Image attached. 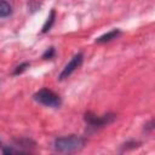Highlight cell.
<instances>
[{"label":"cell","mask_w":155,"mask_h":155,"mask_svg":"<svg viewBox=\"0 0 155 155\" xmlns=\"http://www.w3.org/2000/svg\"><path fill=\"white\" fill-rule=\"evenodd\" d=\"M12 13V7L6 1H0V17H8Z\"/></svg>","instance_id":"obj_7"},{"label":"cell","mask_w":155,"mask_h":155,"mask_svg":"<svg viewBox=\"0 0 155 155\" xmlns=\"http://www.w3.org/2000/svg\"><path fill=\"white\" fill-rule=\"evenodd\" d=\"M115 115L114 114H107L103 116H96L91 113H87L85 115V121L91 126V127H103L105 125H109L110 122H113L115 120Z\"/></svg>","instance_id":"obj_3"},{"label":"cell","mask_w":155,"mask_h":155,"mask_svg":"<svg viewBox=\"0 0 155 155\" xmlns=\"http://www.w3.org/2000/svg\"><path fill=\"white\" fill-rule=\"evenodd\" d=\"M54 56V48L53 47H48L46 51H45V53L42 54V58L44 59H50V58H52Z\"/></svg>","instance_id":"obj_9"},{"label":"cell","mask_w":155,"mask_h":155,"mask_svg":"<svg viewBox=\"0 0 155 155\" xmlns=\"http://www.w3.org/2000/svg\"><path fill=\"white\" fill-rule=\"evenodd\" d=\"M28 67H29V63H27V62H25V63H22V64H19L18 67H16V69H15L13 74H15V75L21 74V73H22V71H24V70H25Z\"/></svg>","instance_id":"obj_8"},{"label":"cell","mask_w":155,"mask_h":155,"mask_svg":"<svg viewBox=\"0 0 155 155\" xmlns=\"http://www.w3.org/2000/svg\"><path fill=\"white\" fill-rule=\"evenodd\" d=\"M120 35V30L119 29H114V30H110L103 35H101L99 38L96 39V42L98 44H103V42H107V41H110L113 39H116V36Z\"/></svg>","instance_id":"obj_5"},{"label":"cell","mask_w":155,"mask_h":155,"mask_svg":"<svg viewBox=\"0 0 155 155\" xmlns=\"http://www.w3.org/2000/svg\"><path fill=\"white\" fill-rule=\"evenodd\" d=\"M34 99L46 107H51V108H57L61 104V98L58 94H56L54 92L47 90V88H42L40 91H38L34 94Z\"/></svg>","instance_id":"obj_2"},{"label":"cell","mask_w":155,"mask_h":155,"mask_svg":"<svg viewBox=\"0 0 155 155\" xmlns=\"http://www.w3.org/2000/svg\"><path fill=\"white\" fill-rule=\"evenodd\" d=\"M54 18H56V11H54V10H51L50 16L47 17V19H46V22H45V24H44V27H42L41 33H47V31L51 29V27H52V24H53V22H54Z\"/></svg>","instance_id":"obj_6"},{"label":"cell","mask_w":155,"mask_h":155,"mask_svg":"<svg viewBox=\"0 0 155 155\" xmlns=\"http://www.w3.org/2000/svg\"><path fill=\"white\" fill-rule=\"evenodd\" d=\"M82 59H84L82 53H81V52L76 53V54L69 61V63L64 67V69L62 70V73L59 74V80H63V79L68 78V76H69L76 68H79V67L81 65V63H82Z\"/></svg>","instance_id":"obj_4"},{"label":"cell","mask_w":155,"mask_h":155,"mask_svg":"<svg viewBox=\"0 0 155 155\" xmlns=\"http://www.w3.org/2000/svg\"><path fill=\"white\" fill-rule=\"evenodd\" d=\"M84 145H85V139L75 134H70L67 137H59L54 139V143H53L54 150L59 153H74V151L82 149Z\"/></svg>","instance_id":"obj_1"}]
</instances>
